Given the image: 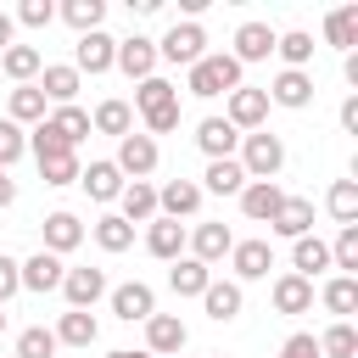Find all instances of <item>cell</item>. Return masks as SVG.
Wrapping results in <instances>:
<instances>
[{
    "instance_id": "23",
    "label": "cell",
    "mask_w": 358,
    "mask_h": 358,
    "mask_svg": "<svg viewBox=\"0 0 358 358\" xmlns=\"http://www.w3.org/2000/svg\"><path fill=\"white\" fill-rule=\"evenodd\" d=\"M117 201H123V213H117L123 224H145V218H157V185H145V179H129Z\"/></svg>"
},
{
    "instance_id": "55",
    "label": "cell",
    "mask_w": 358,
    "mask_h": 358,
    "mask_svg": "<svg viewBox=\"0 0 358 358\" xmlns=\"http://www.w3.org/2000/svg\"><path fill=\"white\" fill-rule=\"evenodd\" d=\"M106 358H151V352H134V347H117V352H106Z\"/></svg>"
},
{
    "instance_id": "2",
    "label": "cell",
    "mask_w": 358,
    "mask_h": 358,
    "mask_svg": "<svg viewBox=\"0 0 358 358\" xmlns=\"http://www.w3.org/2000/svg\"><path fill=\"white\" fill-rule=\"evenodd\" d=\"M241 173L246 179H274L280 168H285V145H280V134H268V129H252V134H241Z\"/></svg>"
},
{
    "instance_id": "20",
    "label": "cell",
    "mask_w": 358,
    "mask_h": 358,
    "mask_svg": "<svg viewBox=\"0 0 358 358\" xmlns=\"http://www.w3.org/2000/svg\"><path fill=\"white\" fill-rule=\"evenodd\" d=\"M196 145L207 151V162H224V157H235L241 134H235L224 117H201V129H196Z\"/></svg>"
},
{
    "instance_id": "18",
    "label": "cell",
    "mask_w": 358,
    "mask_h": 358,
    "mask_svg": "<svg viewBox=\"0 0 358 358\" xmlns=\"http://www.w3.org/2000/svg\"><path fill=\"white\" fill-rule=\"evenodd\" d=\"M78 185L90 190V201H117L129 179L117 173V162H90V168H78Z\"/></svg>"
},
{
    "instance_id": "1",
    "label": "cell",
    "mask_w": 358,
    "mask_h": 358,
    "mask_svg": "<svg viewBox=\"0 0 358 358\" xmlns=\"http://www.w3.org/2000/svg\"><path fill=\"white\" fill-rule=\"evenodd\" d=\"M185 90H190V95H201V101H213V95H229V90H241V62H235L229 50H218V56H201V62L190 67Z\"/></svg>"
},
{
    "instance_id": "22",
    "label": "cell",
    "mask_w": 358,
    "mask_h": 358,
    "mask_svg": "<svg viewBox=\"0 0 358 358\" xmlns=\"http://www.w3.org/2000/svg\"><path fill=\"white\" fill-rule=\"evenodd\" d=\"M50 336H56V347H95L101 324H95V313H84V308H67V313H62V324H56Z\"/></svg>"
},
{
    "instance_id": "48",
    "label": "cell",
    "mask_w": 358,
    "mask_h": 358,
    "mask_svg": "<svg viewBox=\"0 0 358 358\" xmlns=\"http://www.w3.org/2000/svg\"><path fill=\"white\" fill-rule=\"evenodd\" d=\"M50 17H56V6H50V0H22L11 22H22V28H50Z\"/></svg>"
},
{
    "instance_id": "32",
    "label": "cell",
    "mask_w": 358,
    "mask_h": 358,
    "mask_svg": "<svg viewBox=\"0 0 358 358\" xmlns=\"http://www.w3.org/2000/svg\"><path fill=\"white\" fill-rule=\"evenodd\" d=\"M39 67H45V56H39L34 45H11V50L0 56V73H6V78H17V84L39 78Z\"/></svg>"
},
{
    "instance_id": "13",
    "label": "cell",
    "mask_w": 358,
    "mask_h": 358,
    "mask_svg": "<svg viewBox=\"0 0 358 358\" xmlns=\"http://www.w3.org/2000/svg\"><path fill=\"white\" fill-rule=\"evenodd\" d=\"M229 246H235V235H229V224H196L190 229V257L196 263H218V257H229Z\"/></svg>"
},
{
    "instance_id": "27",
    "label": "cell",
    "mask_w": 358,
    "mask_h": 358,
    "mask_svg": "<svg viewBox=\"0 0 358 358\" xmlns=\"http://www.w3.org/2000/svg\"><path fill=\"white\" fill-rule=\"evenodd\" d=\"M78 241H84V224H78L73 213H50V218H45V252H50V257L73 252Z\"/></svg>"
},
{
    "instance_id": "6",
    "label": "cell",
    "mask_w": 358,
    "mask_h": 358,
    "mask_svg": "<svg viewBox=\"0 0 358 358\" xmlns=\"http://www.w3.org/2000/svg\"><path fill=\"white\" fill-rule=\"evenodd\" d=\"M157 140L151 134H123L117 140V173H129V179H145V173H157Z\"/></svg>"
},
{
    "instance_id": "46",
    "label": "cell",
    "mask_w": 358,
    "mask_h": 358,
    "mask_svg": "<svg viewBox=\"0 0 358 358\" xmlns=\"http://www.w3.org/2000/svg\"><path fill=\"white\" fill-rule=\"evenodd\" d=\"M39 179H45V185H56V190H62V185H73V179H78V157L67 151V157H50V162H39Z\"/></svg>"
},
{
    "instance_id": "26",
    "label": "cell",
    "mask_w": 358,
    "mask_h": 358,
    "mask_svg": "<svg viewBox=\"0 0 358 358\" xmlns=\"http://www.w3.org/2000/svg\"><path fill=\"white\" fill-rule=\"evenodd\" d=\"M241 196L246 190V173H241V162L235 157H224V162H207V173H201V196Z\"/></svg>"
},
{
    "instance_id": "33",
    "label": "cell",
    "mask_w": 358,
    "mask_h": 358,
    "mask_svg": "<svg viewBox=\"0 0 358 358\" xmlns=\"http://www.w3.org/2000/svg\"><path fill=\"white\" fill-rule=\"evenodd\" d=\"M179 101V90L168 84V78H140V90H134V106H140V117H151V112H162V106H173Z\"/></svg>"
},
{
    "instance_id": "15",
    "label": "cell",
    "mask_w": 358,
    "mask_h": 358,
    "mask_svg": "<svg viewBox=\"0 0 358 358\" xmlns=\"http://www.w3.org/2000/svg\"><path fill=\"white\" fill-rule=\"evenodd\" d=\"M241 67L246 62H263V56H274V28L268 22H241L235 28V50H229Z\"/></svg>"
},
{
    "instance_id": "39",
    "label": "cell",
    "mask_w": 358,
    "mask_h": 358,
    "mask_svg": "<svg viewBox=\"0 0 358 358\" xmlns=\"http://www.w3.org/2000/svg\"><path fill=\"white\" fill-rule=\"evenodd\" d=\"M313 341H319V358H352V352H358V330H352L347 319H336V324H330L324 336H313Z\"/></svg>"
},
{
    "instance_id": "17",
    "label": "cell",
    "mask_w": 358,
    "mask_h": 358,
    "mask_svg": "<svg viewBox=\"0 0 358 358\" xmlns=\"http://www.w3.org/2000/svg\"><path fill=\"white\" fill-rule=\"evenodd\" d=\"M263 95H268L274 106H291V112H302V106H313V78H308V73H291V67H285V73H280V78H274V84H268Z\"/></svg>"
},
{
    "instance_id": "42",
    "label": "cell",
    "mask_w": 358,
    "mask_h": 358,
    "mask_svg": "<svg viewBox=\"0 0 358 358\" xmlns=\"http://www.w3.org/2000/svg\"><path fill=\"white\" fill-rule=\"evenodd\" d=\"M45 123H50L67 145H78V140L90 134V112H78V106H56V117H45Z\"/></svg>"
},
{
    "instance_id": "4",
    "label": "cell",
    "mask_w": 358,
    "mask_h": 358,
    "mask_svg": "<svg viewBox=\"0 0 358 358\" xmlns=\"http://www.w3.org/2000/svg\"><path fill=\"white\" fill-rule=\"evenodd\" d=\"M112 56H117V39L112 34H78V45H73V73L84 78V73H106L112 67Z\"/></svg>"
},
{
    "instance_id": "10",
    "label": "cell",
    "mask_w": 358,
    "mask_h": 358,
    "mask_svg": "<svg viewBox=\"0 0 358 358\" xmlns=\"http://www.w3.org/2000/svg\"><path fill=\"white\" fill-rule=\"evenodd\" d=\"M145 347L162 352V358H179L185 352V319L179 313H151L145 319Z\"/></svg>"
},
{
    "instance_id": "50",
    "label": "cell",
    "mask_w": 358,
    "mask_h": 358,
    "mask_svg": "<svg viewBox=\"0 0 358 358\" xmlns=\"http://www.w3.org/2000/svg\"><path fill=\"white\" fill-rule=\"evenodd\" d=\"M22 291V274H17V257H6L0 252V308H6V296H17Z\"/></svg>"
},
{
    "instance_id": "53",
    "label": "cell",
    "mask_w": 358,
    "mask_h": 358,
    "mask_svg": "<svg viewBox=\"0 0 358 358\" xmlns=\"http://www.w3.org/2000/svg\"><path fill=\"white\" fill-rule=\"evenodd\" d=\"M11 34H17V22H11V11H0V56L11 50Z\"/></svg>"
},
{
    "instance_id": "12",
    "label": "cell",
    "mask_w": 358,
    "mask_h": 358,
    "mask_svg": "<svg viewBox=\"0 0 358 358\" xmlns=\"http://www.w3.org/2000/svg\"><path fill=\"white\" fill-rule=\"evenodd\" d=\"M268 229H274V235H285V241H302V235H313V201H302V196H285V201H280V213L268 218Z\"/></svg>"
},
{
    "instance_id": "51",
    "label": "cell",
    "mask_w": 358,
    "mask_h": 358,
    "mask_svg": "<svg viewBox=\"0 0 358 358\" xmlns=\"http://www.w3.org/2000/svg\"><path fill=\"white\" fill-rule=\"evenodd\" d=\"M280 358H319V341H313L308 330H296V336L280 347Z\"/></svg>"
},
{
    "instance_id": "30",
    "label": "cell",
    "mask_w": 358,
    "mask_h": 358,
    "mask_svg": "<svg viewBox=\"0 0 358 358\" xmlns=\"http://www.w3.org/2000/svg\"><path fill=\"white\" fill-rule=\"evenodd\" d=\"M45 101H56V106H73V95H78V73L73 67H39V84H34Z\"/></svg>"
},
{
    "instance_id": "25",
    "label": "cell",
    "mask_w": 358,
    "mask_h": 358,
    "mask_svg": "<svg viewBox=\"0 0 358 358\" xmlns=\"http://www.w3.org/2000/svg\"><path fill=\"white\" fill-rule=\"evenodd\" d=\"M201 308H207V319L229 324V319L241 313V285H235V280H207V291H201Z\"/></svg>"
},
{
    "instance_id": "34",
    "label": "cell",
    "mask_w": 358,
    "mask_h": 358,
    "mask_svg": "<svg viewBox=\"0 0 358 358\" xmlns=\"http://www.w3.org/2000/svg\"><path fill=\"white\" fill-rule=\"evenodd\" d=\"M90 129H101V134H134V112H129V101H101L95 106V117H90Z\"/></svg>"
},
{
    "instance_id": "38",
    "label": "cell",
    "mask_w": 358,
    "mask_h": 358,
    "mask_svg": "<svg viewBox=\"0 0 358 358\" xmlns=\"http://www.w3.org/2000/svg\"><path fill=\"white\" fill-rule=\"evenodd\" d=\"M95 246H101V252H129V246H134V224H123L117 213L95 218Z\"/></svg>"
},
{
    "instance_id": "29",
    "label": "cell",
    "mask_w": 358,
    "mask_h": 358,
    "mask_svg": "<svg viewBox=\"0 0 358 358\" xmlns=\"http://www.w3.org/2000/svg\"><path fill=\"white\" fill-rule=\"evenodd\" d=\"M274 308H280V313H308V308H313V280L280 274V280H274Z\"/></svg>"
},
{
    "instance_id": "31",
    "label": "cell",
    "mask_w": 358,
    "mask_h": 358,
    "mask_svg": "<svg viewBox=\"0 0 358 358\" xmlns=\"http://www.w3.org/2000/svg\"><path fill=\"white\" fill-rule=\"evenodd\" d=\"M274 50H280V62H285L291 73H308V62H313V34H302V28L274 34Z\"/></svg>"
},
{
    "instance_id": "11",
    "label": "cell",
    "mask_w": 358,
    "mask_h": 358,
    "mask_svg": "<svg viewBox=\"0 0 358 358\" xmlns=\"http://www.w3.org/2000/svg\"><path fill=\"white\" fill-rule=\"evenodd\" d=\"M201 207V185L196 179H168L162 190H157V213L162 218H190Z\"/></svg>"
},
{
    "instance_id": "37",
    "label": "cell",
    "mask_w": 358,
    "mask_h": 358,
    "mask_svg": "<svg viewBox=\"0 0 358 358\" xmlns=\"http://www.w3.org/2000/svg\"><path fill=\"white\" fill-rule=\"evenodd\" d=\"M324 207H330V218L347 229V224H358V185L352 179H336L330 185V196H324Z\"/></svg>"
},
{
    "instance_id": "16",
    "label": "cell",
    "mask_w": 358,
    "mask_h": 358,
    "mask_svg": "<svg viewBox=\"0 0 358 358\" xmlns=\"http://www.w3.org/2000/svg\"><path fill=\"white\" fill-rule=\"evenodd\" d=\"M112 67H123L129 78H151V67H157V45H151L145 34H134V39H117V56H112Z\"/></svg>"
},
{
    "instance_id": "21",
    "label": "cell",
    "mask_w": 358,
    "mask_h": 358,
    "mask_svg": "<svg viewBox=\"0 0 358 358\" xmlns=\"http://www.w3.org/2000/svg\"><path fill=\"white\" fill-rule=\"evenodd\" d=\"M145 252H151V257H168V263H173V257L185 252V224H179V218H162V213H157V218H151V229H145Z\"/></svg>"
},
{
    "instance_id": "40",
    "label": "cell",
    "mask_w": 358,
    "mask_h": 358,
    "mask_svg": "<svg viewBox=\"0 0 358 358\" xmlns=\"http://www.w3.org/2000/svg\"><path fill=\"white\" fill-rule=\"evenodd\" d=\"M11 123L22 129V123H45V95L34 90V84H17L11 90Z\"/></svg>"
},
{
    "instance_id": "57",
    "label": "cell",
    "mask_w": 358,
    "mask_h": 358,
    "mask_svg": "<svg viewBox=\"0 0 358 358\" xmlns=\"http://www.w3.org/2000/svg\"><path fill=\"white\" fill-rule=\"evenodd\" d=\"M213 358H224V352H213Z\"/></svg>"
},
{
    "instance_id": "8",
    "label": "cell",
    "mask_w": 358,
    "mask_h": 358,
    "mask_svg": "<svg viewBox=\"0 0 358 358\" xmlns=\"http://www.w3.org/2000/svg\"><path fill=\"white\" fill-rule=\"evenodd\" d=\"M280 201H285V190H280L274 179H246V190H241V213H246L252 224H268V218L280 213Z\"/></svg>"
},
{
    "instance_id": "56",
    "label": "cell",
    "mask_w": 358,
    "mask_h": 358,
    "mask_svg": "<svg viewBox=\"0 0 358 358\" xmlns=\"http://www.w3.org/2000/svg\"><path fill=\"white\" fill-rule=\"evenodd\" d=\"M0 330H6V308H0Z\"/></svg>"
},
{
    "instance_id": "19",
    "label": "cell",
    "mask_w": 358,
    "mask_h": 358,
    "mask_svg": "<svg viewBox=\"0 0 358 358\" xmlns=\"http://www.w3.org/2000/svg\"><path fill=\"white\" fill-rule=\"evenodd\" d=\"M17 274H22V291H62V257H50V252H34L28 263H17Z\"/></svg>"
},
{
    "instance_id": "14",
    "label": "cell",
    "mask_w": 358,
    "mask_h": 358,
    "mask_svg": "<svg viewBox=\"0 0 358 358\" xmlns=\"http://www.w3.org/2000/svg\"><path fill=\"white\" fill-rule=\"evenodd\" d=\"M112 313H117L123 324H134V319H151V313H157V296H151V285H145V280H129V285H117V291H112Z\"/></svg>"
},
{
    "instance_id": "36",
    "label": "cell",
    "mask_w": 358,
    "mask_h": 358,
    "mask_svg": "<svg viewBox=\"0 0 358 358\" xmlns=\"http://www.w3.org/2000/svg\"><path fill=\"white\" fill-rule=\"evenodd\" d=\"M324 39H330L336 50H352V45H358V6L330 11V17H324Z\"/></svg>"
},
{
    "instance_id": "7",
    "label": "cell",
    "mask_w": 358,
    "mask_h": 358,
    "mask_svg": "<svg viewBox=\"0 0 358 358\" xmlns=\"http://www.w3.org/2000/svg\"><path fill=\"white\" fill-rule=\"evenodd\" d=\"M62 296H67V308H95L101 296H106V274L101 268H67L62 274Z\"/></svg>"
},
{
    "instance_id": "45",
    "label": "cell",
    "mask_w": 358,
    "mask_h": 358,
    "mask_svg": "<svg viewBox=\"0 0 358 358\" xmlns=\"http://www.w3.org/2000/svg\"><path fill=\"white\" fill-rule=\"evenodd\" d=\"M330 263H336L341 274H352V268H358V224H347V229L336 235V246H330Z\"/></svg>"
},
{
    "instance_id": "41",
    "label": "cell",
    "mask_w": 358,
    "mask_h": 358,
    "mask_svg": "<svg viewBox=\"0 0 358 358\" xmlns=\"http://www.w3.org/2000/svg\"><path fill=\"white\" fill-rule=\"evenodd\" d=\"M324 308H330L336 319H347V313L358 308V280H352V274H336V280L324 285Z\"/></svg>"
},
{
    "instance_id": "35",
    "label": "cell",
    "mask_w": 358,
    "mask_h": 358,
    "mask_svg": "<svg viewBox=\"0 0 358 358\" xmlns=\"http://www.w3.org/2000/svg\"><path fill=\"white\" fill-rule=\"evenodd\" d=\"M56 17H62L67 28H78V34H95V28H101V17H106V0H67Z\"/></svg>"
},
{
    "instance_id": "28",
    "label": "cell",
    "mask_w": 358,
    "mask_h": 358,
    "mask_svg": "<svg viewBox=\"0 0 358 358\" xmlns=\"http://www.w3.org/2000/svg\"><path fill=\"white\" fill-rule=\"evenodd\" d=\"M207 280H213V268H207V263H196V257H173V268H168L173 296H201V291H207Z\"/></svg>"
},
{
    "instance_id": "44",
    "label": "cell",
    "mask_w": 358,
    "mask_h": 358,
    "mask_svg": "<svg viewBox=\"0 0 358 358\" xmlns=\"http://www.w3.org/2000/svg\"><path fill=\"white\" fill-rule=\"evenodd\" d=\"M28 145H34V157H39V162H50V157H67V151H73V145H67L50 123H39V129L28 134Z\"/></svg>"
},
{
    "instance_id": "5",
    "label": "cell",
    "mask_w": 358,
    "mask_h": 358,
    "mask_svg": "<svg viewBox=\"0 0 358 358\" xmlns=\"http://www.w3.org/2000/svg\"><path fill=\"white\" fill-rule=\"evenodd\" d=\"M263 117H268V95L263 90H229V106H224V123L241 134V129H263Z\"/></svg>"
},
{
    "instance_id": "49",
    "label": "cell",
    "mask_w": 358,
    "mask_h": 358,
    "mask_svg": "<svg viewBox=\"0 0 358 358\" xmlns=\"http://www.w3.org/2000/svg\"><path fill=\"white\" fill-rule=\"evenodd\" d=\"M173 129H179V101H173V106H162V112H151V117H145V134H151V140H157V134H173Z\"/></svg>"
},
{
    "instance_id": "24",
    "label": "cell",
    "mask_w": 358,
    "mask_h": 358,
    "mask_svg": "<svg viewBox=\"0 0 358 358\" xmlns=\"http://www.w3.org/2000/svg\"><path fill=\"white\" fill-rule=\"evenodd\" d=\"M324 268H330V246H324L319 235H302V241H291V274L313 280V274H324Z\"/></svg>"
},
{
    "instance_id": "43",
    "label": "cell",
    "mask_w": 358,
    "mask_h": 358,
    "mask_svg": "<svg viewBox=\"0 0 358 358\" xmlns=\"http://www.w3.org/2000/svg\"><path fill=\"white\" fill-rule=\"evenodd\" d=\"M17 358H56V336H50L45 324L22 330V336H17Z\"/></svg>"
},
{
    "instance_id": "54",
    "label": "cell",
    "mask_w": 358,
    "mask_h": 358,
    "mask_svg": "<svg viewBox=\"0 0 358 358\" xmlns=\"http://www.w3.org/2000/svg\"><path fill=\"white\" fill-rule=\"evenodd\" d=\"M11 201H17V185H11V173L0 168V207H11Z\"/></svg>"
},
{
    "instance_id": "3",
    "label": "cell",
    "mask_w": 358,
    "mask_h": 358,
    "mask_svg": "<svg viewBox=\"0 0 358 358\" xmlns=\"http://www.w3.org/2000/svg\"><path fill=\"white\" fill-rule=\"evenodd\" d=\"M157 56L173 62V67H196V62L207 56V34H201V22H173V28L162 34Z\"/></svg>"
},
{
    "instance_id": "47",
    "label": "cell",
    "mask_w": 358,
    "mask_h": 358,
    "mask_svg": "<svg viewBox=\"0 0 358 358\" xmlns=\"http://www.w3.org/2000/svg\"><path fill=\"white\" fill-rule=\"evenodd\" d=\"M22 151H28V134H22L11 117H0V168H11Z\"/></svg>"
},
{
    "instance_id": "9",
    "label": "cell",
    "mask_w": 358,
    "mask_h": 358,
    "mask_svg": "<svg viewBox=\"0 0 358 358\" xmlns=\"http://www.w3.org/2000/svg\"><path fill=\"white\" fill-rule=\"evenodd\" d=\"M229 263H235V285L241 280H263L274 268V246L268 241H235L229 246Z\"/></svg>"
},
{
    "instance_id": "52",
    "label": "cell",
    "mask_w": 358,
    "mask_h": 358,
    "mask_svg": "<svg viewBox=\"0 0 358 358\" xmlns=\"http://www.w3.org/2000/svg\"><path fill=\"white\" fill-rule=\"evenodd\" d=\"M341 129H347V134H358V95H347V101H341Z\"/></svg>"
}]
</instances>
